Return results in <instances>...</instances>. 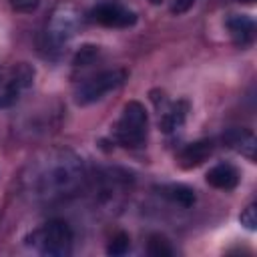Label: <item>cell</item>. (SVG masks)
I'll return each mask as SVG.
<instances>
[{
    "instance_id": "obj_19",
    "label": "cell",
    "mask_w": 257,
    "mask_h": 257,
    "mask_svg": "<svg viewBox=\"0 0 257 257\" xmlns=\"http://www.w3.org/2000/svg\"><path fill=\"white\" fill-rule=\"evenodd\" d=\"M40 0H10V6L16 10V12H22V14H30L38 8Z\"/></svg>"
},
{
    "instance_id": "obj_15",
    "label": "cell",
    "mask_w": 257,
    "mask_h": 257,
    "mask_svg": "<svg viewBox=\"0 0 257 257\" xmlns=\"http://www.w3.org/2000/svg\"><path fill=\"white\" fill-rule=\"evenodd\" d=\"M147 253H149V255H153V257H171L175 251H173V247H171V243H169V239H167V237H163V235L155 233V235H151V237H149Z\"/></svg>"
},
{
    "instance_id": "obj_13",
    "label": "cell",
    "mask_w": 257,
    "mask_h": 257,
    "mask_svg": "<svg viewBox=\"0 0 257 257\" xmlns=\"http://www.w3.org/2000/svg\"><path fill=\"white\" fill-rule=\"evenodd\" d=\"M239 179H241V175L231 163H217L205 175V181L211 187L221 189V191H233L239 185Z\"/></svg>"
},
{
    "instance_id": "obj_12",
    "label": "cell",
    "mask_w": 257,
    "mask_h": 257,
    "mask_svg": "<svg viewBox=\"0 0 257 257\" xmlns=\"http://www.w3.org/2000/svg\"><path fill=\"white\" fill-rule=\"evenodd\" d=\"M213 153V141H207V139H201V141H195V143H189L185 145L179 155H177V161L183 169H195V167H201Z\"/></svg>"
},
{
    "instance_id": "obj_10",
    "label": "cell",
    "mask_w": 257,
    "mask_h": 257,
    "mask_svg": "<svg viewBox=\"0 0 257 257\" xmlns=\"http://www.w3.org/2000/svg\"><path fill=\"white\" fill-rule=\"evenodd\" d=\"M225 26L239 48H247L255 40V22L247 14H231L225 20Z\"/></svg>"
},
{
    "instance_id": "obj_14",
    "label": "cell",
    "mask_w": 257,
    "mask_h": 257,
    "mask_svg": "<svg viewBox=\"0 0 257 257\" xmlns=\"http://www.w3.org/2000/svg\"><path fill=\"white\" fill-rule=\"evenodd\" d=\"M157 191H159V195H163V197L169 199L171 203H177L179 207H185V209L193 207L195 201H197L195 191H193L191 187H187V185H181V183L161 185V187H157Z\"/></svg>"
},
{
    "instance_id": "obj_20",
    "label": "cell",
    "mask_w": 257,
    "mask_h": 257,
    "mask_svg": "<svg viewBox=\"0 0 257 257\" xmlns=\"http://www.w3.org/2000/svg\"><path fill=\"white\" fill-rule=\"evenodd\" d=\"M197 0H173L171 2V12L173 14H185V12H189L191 8H193V4H195Z\"/></svg>"
},
{
    "instance_id": "obj_7",
    "label": "cell",
    "mask_w": 257,
    "mask_h": 257,
    "mask_svg": "<svg viewBox=\"0 0 257 257\" xmlns=\"http://www.w3.org/2000/svg\"><path fill=\"white\" fill-rule=\"evenodd\" d=\"M90 20L106 28H128L137 24V12L118 0H102L90 10Z\"/></svg>"
},
{
    "instance_id": "obj_18",
    "label": "cell",
    "mask_w": 257,
    "mask_h": 257,
    "mask_svg": "<svg viewBox=\"0 0 257 257\" xmlns=\"http://www.w3.org/2000/svg\"><path fill=\"white\" fill-rule=\"evenodd\" d=\"M239 221H241V225H243L245 229H249V231H255V227H257L255 203H251V205H247V207L243 209V213L239 215Z\"/></svg>"
},
{
    "instance_id": "obj_21",
    "label": "cell",
    "mask_w": 257,
    "mask_h": 257,
    "mask_svg": "<svg viewBox=\"0 0 257 257\" xmlns=\"http://www.w3.org/2000/svg\"><path fill=\"white\" fill-rule=\"evenodd\" d=\"M237 2H243V4H253L255 0H237Z\"/></svg>"
},
{
    "instance_id": "obj_4",
    "label": "cell",
    "mask_w": 257,
    "mask_h": 257,
    "mask_svg": "<svg viewBox=\"0 0 257 257\" xmlns=\"http://www.w3.org/2000/svg\"><path fill=\"white\" fill-rule=\"evenodd\" d=\"M26 241L46 257H66L72 253L74 233L70 225L62 219H50L42 223L38 229H34Z\"/></svg>"
},
{
    "instance_id": "obj_11",
    "label": "cell",
    "mask_w": 257,
    "mask_h": 257,
    "mask_svg": "<svg viewBox=\"0 0 257 257\" xmlns=\"http://www.w3.org/2000/svg\"><path fill=\"white\" fill-rule=\"evenodd\" d=\"M223 143H225L229 149H233L235 153L247 157L249 161L255 159V147H257V143H255V135H253L251 128H243V126H241V128H239V126L229 128V131H225V135H223Z\"/></svg>"
},
{
    "instance_id": "obj_17",
    "label": "cell",
    "mask_w": 257,
    "mask_h": 257,
    "mask_svg": "<svg viewBox=\"0 0 257 257\" xmlns=\"http://www.w3.org/2000/svg\"><path fill=\"white\" fill-rule=\"evenodd\" d=\"M128 249H131V237L126 233H122V231H118L116 235H112L110 241H108V245H106V253L108 255H114V257L124 255Z\"/></svg>"
},
{
    "instance_id": "obj_2",
    "label": "cell",
    "mask_w": 257,
    "mask_h": 257,
    "mask_svg": "<svg viewBox=\"0 0 257 257\" xmlns=\"http://www.w3.org/2000/svg\"><path fill=\"white\" fill-rule=\"evenodd\" d=\"M80 22H82V18L74 4L60 2L58 6H54V10L50 12V16L44 24V32H42L44 50L50 56L62 54V50H66L68 42L76 36Z\"/></svg>"
},
{
    "instance_id": "obj_1",
    "label": "cell",
    "mask_w": 257,
    "mask_h": 257,
    "mask_svg": "<svg viewBox=\"0 0 257 257\" xmlns=\"http://www.w3.org/2000/svg\"><path fill=\"white\" fill-rule=\"evenodd\" d=\"M86 171L82 159L70 149H48L38 153L22 171L24 193L38 203H58L84 185Z\"/></svg>"
},
{
    "instance_id": "obj_16",
    "label": "cell",
    "mask_w": 257,
    "mask_h": 257,
    "mask_svg": "<svg viewBox=\"0 0 257 257\" xmlns=\"http://www.w3.org/2000/svg\"><path fill=\"white\" fill-rule=\"evenodd\" d=\"M98 52H100L98 46H94V44H84V46L78 48V52H76L72 64H74L76 68H86V66H90V64L98 58Z\"/></svg>"
},
{
    "instance_id": "obj_3",
    "label": "cell",
    "mask_w": 257,
    "mask_h": 257,
    "mask_svg": "<svg viewBox=\"0 0 257 257\" xmlns=\"http://www.w3.org/2000/svg\"><path fill=\"white\" fill-rule=\"evenodd\" d=\"M149 137V114L139 100H128L112 126V139L124 149H141Z\"/></svg>"
},
{
    "instance_id": "obj_8",
    "label": "cell",
    "mask_w": 257,
    "mask_h": 257,
    "mask_svg": "<svg viewBox=\"0 0 257 257\" xmlns=\"http://www.w3.org/2000/svg\"><path fill=\"white\" fill-rule=\"evenodd\" d=\"M131 175L120 171V169H104L96 179H94V195L100 203H114L118 197L128 193L131 189Z\"/></svg>"
},
{
    "instance_id": "obj_5",
    "label": "cell",
    "mask_w": 257,
    "mask_h": 257,
    "mask_svg": "<svg viewBox=\"0 0 257 257\" xmlns=\"http://www.w3.org/2000/svg\"><path fill=\"white\" fill-rule=\"evenodd\" d=\"M128 72L124 68H102L98 72H92L84 78H80L74 86V102L78 106H88L92 102L102 100L106 94L118 90Z\"/></svg>"
},
{
    "instance_id": "obj_22",
    "label": "cell",
    "mask_w": 257,
    "mask_h": 257,
    "mask_svg": "<svg viewBox=\"0 0 257 257\" xmlns=\"http://www.w3.org/2000/svg\"><path fill=\"white\" fill-rule=\"evenodd\" d=\"M151 2H153V4H159V2H161V0H151Z\"/></svg>"
},
{
    "instance_id": "obj_9",
    "label": "cell",
    "mask_w": 257,
    "mask_h": 257,
    "mask_svg": "<svg viewBox=\"0 0 257 257\" xmlns=\"http://www.w3.org/2000/svg\"><path fill=\"white\" fill-rule=\"evenodd\" d=\"M157 110H159V126L163 133H173L181 128L189 114V102L187 100H169L165 94H161V100L153 96Z\"/></svg>"
},
{
    "instance_id": "obj_6",
    "label": "cell",
    "mask_w": 257,
    "mask_h": 257,
    "mask_svg": "<svg viewBox=\"0 0 257 257\" xmlns=\"http://www.w3.org/2000/svg\"><path fill=\"white\" fill-rule=\"evenodd\" d=\"M34 68L28 62L0 66V110L14 106L34 82Z\"/></svg>"
}]
</instances>
